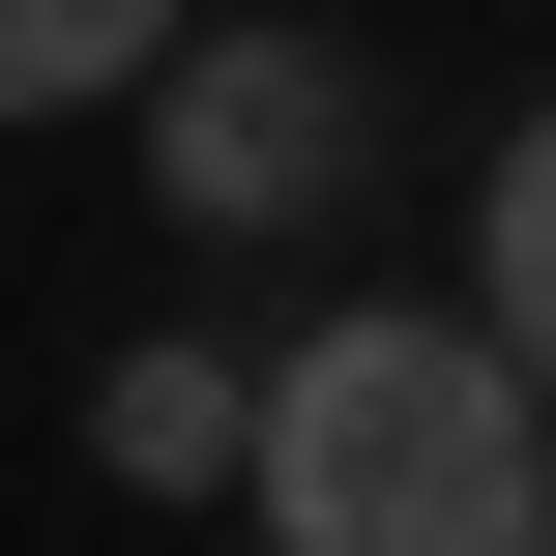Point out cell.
<instances>
[{
	"mask_svg": "<svg viewBox=\"0 0 556 556\" xmlns=\"http://www.w3.org/2000/svg\"><path fill=\"white\" fill-rule=\"evenodd\" d=\"M235 498H264V556H556V410L528 352L352 293L235 381Z\"/></svg>",
	"mask_w": 556,
	"mask_h": 556,
	"instance_id": "6da1fadb",
	"label": "cell"
},
{
	"mask_svg": "<svg viewBox=\"0 0 556 556\" xmlns=\"http://www.w3.org/2000/svg\"><path fill=\"white\" fill-rule=\"evenodd\" d=\"M117 117H147V176H176L205 235H323V205H352V147H381L352 29H176Z\"/></svg>",
	"mask_w": 556,
	"mask_h": 556,
	"instance_id": "7a4b0ae2",
	"label": "cell"
},
{
	"mask_svg": "<svg viewBox=\"0 0 556 556\" xmlns=\"http://www.w3.org/2000/svg\"><path fill=\"white\" fill-rule=\"evenodd\" d=\"M88 469L117 498H235V352H117L88 381Z\"/></svg>",
	"mask_w": 556,
	"mask_h": 556,
	"instance_id": "3957f363",
	"label": "cell"
},
{
	"mask_svg": "<svg viewBox=\"0 0 556 556\" xmlns=\"http://www.w3.org/2000/svg\"><path fill=\"white\" fill-rule=\"evenodd\" d=\"M176 29H205V0H0V117H117Z\"/></svg>",
	"mask_w": 556,
	"mask_h": 556,
	"instance_id": "277c9868",
	"label": "cell"
},
{
	"mask_svg": "<svg viewBox=\"0 0 556 556\" xmlns=\"http://www.w3.org/2000/svg\"><path fill=\"white\" fill-rule=\"evenodd\" d=\"M440 323H469V352H528V323H556V147L469 176V293H440Z\"/></svg>",
	"mask_w": 556,
	"mask_h": 556,
	"instance_id": "5b68a950",
	"label": "cell"
}]
</instances>
